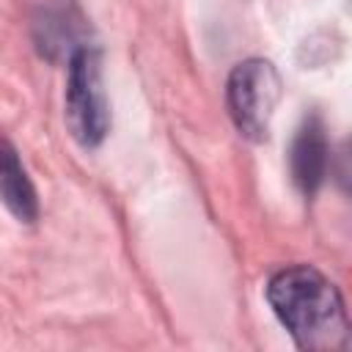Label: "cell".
Wrapping results in <instances>:
<instances>
[{
	"label": "cell",
	"mask_w": 352,
	"mask_h": 352,
	"mask_svg": "<svg viewBox=\"0 0 352 352\" xmlns=\"http://www.w3.org/2000/svg\"><path fill=\"white\" fill-rule=\"evenodd\" d=\"M267 302L300 349H346L349 319L344 300L319 270L308 264L278 270L267 283Z\"/></svg>",
	"instance_id": "cell-1"
},
{
	"label": "cell",
	"mask_w": 352,
	"mask_h": 352,
	"mask_svg": "<svg viewBox=\"0 0 352 352\" xmlns=\"http://www.w3.org/2000/svg\"><path fill=\"white\" fill-rule=\"evenodd\" d=\"M280 74L264 58L236 63L226 82V104L236 132L253 143L270 138V124L280 102Z\"/></svg>",
	"instance_id": "cell-2"
},
{
	"label": "cell",
	"mask_w": 352,
	"mask_h": 352,
	"mask_svg": "<svg viewBox=\"0 0 352 352\" xmlns=\"http://www.w3.org/2000/svg\"><path fill=\"white\" fill-rule=\"evenodd\" d=\"M66 63V124L80 146L94 148L110 132V104L102 85V55L88 44L77 50Z\"/></svg>",
	"instance_id": "cell-3"
},
{
	"label": "cell",
	"mask_w": 352,
	"mask_h": 352,
	"mask_svg": "<svg viewBox=\"0 0 352 352\" xmlns=\"http://www.w3.org/2000/svg\"><path fill=\"white\" fill-rule=\"evenodd\" d=\"M33 44L41 58L58 63L88 47V16L77 0H41L30 19Z\"/></svg>",
	"instance_id": "cell-4"
},
{
	"label": "cell",
	"mask_w": 352,
	"mask_h": 352,
	"mask_svg": "<svg viewBox=\"0 0 352 352\" xmlns=\"http://www.w3.org/2000/svg\"><path fill=\"white\" fill-rule=\"evenodd\" d=\"M289 165H292V179H294L297 190L311 198L322 187V182L327 176V165H330V146H327L324 124L319 116L305 118V124L297 129L292 154H289Z\"/></svg>",
	"instance_id": "cell-5"
},
{
	"label": "cell",
	"mask_w": 352,
	"mask_h": 352,
	"mask_svg": "<svg viewBox=\"0 0 352 352\" xmlns=\"http://www.w3.org/2000/svg\"><path fill=\"white\" fill-rule=\"evenodd\" d=\"M0 201L19 223H36L38 217V198L36 187L19 162L16 148L0 135Z\"/></svg>",
	"instance_id": "cell-6"
}]
</instances>
